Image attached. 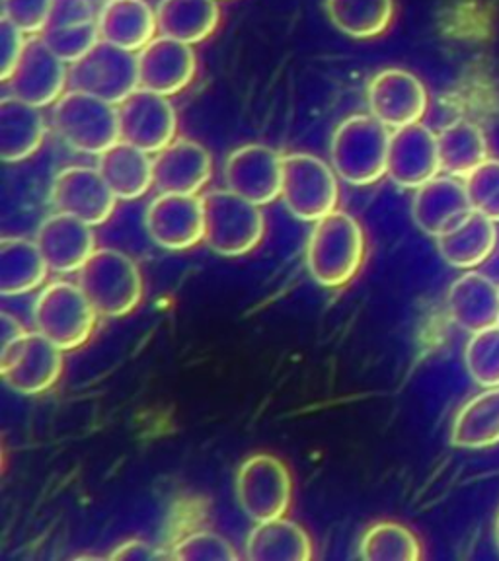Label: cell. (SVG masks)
Wrapping results in <instances>:
<instances>
[{"label": "cell", "instance_id": "6da1fadb", "mask_svg": "<svg viewBox=\"0 0 499 561\" xmlns=\"http://www.w3.org/2000/svg\"><path fill=\"white\" fill-rule=\"evenodd\" d=\"M367 254L365 230L345 210L316 220L307 242V270L325 289L345 287L363 267Z\"/></svg>", "mask_w": 499, "mask_h": 561}, {"label": "cell", "instance_id": "7a4b0ae2", "mask_svg": "<svg viewBox=\"0 0 499 561\" xmlns=\"http://www.w3.org/2000/svg\"><path fill=\"white\" fill-rule=\"evenodd\" d=\"M390 129L373 115H350L330 140V164L343 184L368 187L386 175Z\"/></svg>", "mask_w": 499, "mask_h": 561}, {"label": "cell", "instance_id": "3957f363", "mask_svg": "<svg viewBox=\"0 0 499 561\" xmlns=\"http://www.w3.org/2000/svg\"><path fill=\"white\" fill-rule=\"evenodd\" d=\"M205 237L203 244L220 257H240L254 252L265 234L262 207L230 190H211L203 195Z\"/></svg>", "mask_w": 499, "mask_h": 561}, {"label": "cell", "instance_id": "277c9868", "mask_svg": "<svg viewBox=\"0 0 499 561\" xmlns=\"http://www.w3.org/2000/svg\"><path fill=\"white\" fill-rule=\"evenodd\" d=\"M52 125L67 147L90 157L122 140L117 105L72 88L53 105Z\"/></svg>", "mask_w": 499, "mask_h": 561}, {"label": "cell", "instance_id": "5b68a950", "mask_svg": "<svg viewBox=\"0 0 499 561\" xmlns=\"http://www.w3.org/2000/svg\"><path fill=\"white\" fill-rule=\"evenodd\" d=\"M79 287L98 316L123 318L139 307L143 277L137 263L115 248H97L80 267Z\"/></svg>", "mask_w": 499, "mask_h": 561}, {"label": "cell", "instance_id": "8992f818", "mask_svg": "<svg viewBox=\"0 0 499 561\" xmlns=\"http://www.w3.org/2000/svg\"><path fill=\"white\" fill-rule=\"evenodd\" d=\"M338 180L332 164L322 158L310 152H291L283 157L281 202L303 222L325 219L340 202Z\"/></svg>", "mask_w": 499, "mask_h": 561}, {"label": "cell", "instance_id": "52a82bcc", "mask_svg": "<svg viewBox=\"0 0 499 561\" xmlns=\"http://www.w3.org/2000/svg\"><path fill=\"white\" fill-rule=\"evenodd\" d=\"M98 312L79 283L53 280L35 298V330L61 351H75L90 340Z\"/></svg>", "mask_w": 499, "mask_h": 561}, {"label": "cell", "instance_id": "ba28073f", "mask_svg": "<svg viewBox=\"0 0 499 561\" xmlns=\"http://www.w3.org/2000/svg\"><path fill=\"white\" fill-rule=\"evenodd\" d=\"M235 491L246 517L265 523L287 515L293 500V476L277 456L258 453L238 466Z\"/></svg>", "mask_w": 499, "mask_h": 561}, {"label": "cell", "instance_id": "9c48e42d", "mask_svg": "<svg viewBox=\"0 0 499 561\" xmlns=\"http://www.w3.org/2000/svg\"><path fill=\"white\" fill-rule=\"evenodd\" d=\"M63 353L37 330L26 332L2 345L0 377L16 394H44L63 375Z\"/></svg>", "mask_w": 499, "mask_h": 561}, {"label": "cell", "instance_id": "30bf717a", "mask_svg": "<svg viewBox=\"0 0 499 561\" xmlns=\"http://www.w3.org/2000/svg\"><path fill=\"white\" fill-rule=\"evenodd\" d=\"M69 88L120 105L139 88L137 53L98 42L79 61L69 65Z\"/></svg>", "mask_w": 499, "mask_h": 561}, {"label": "cell", "instance_id": "8fae6325", "mask_svg": "<svg viewBox=\"0 0 499 561\" xmlns=\"http://www.w3.org/2000/svg\"><path fill=\"white\" fill-rule=\"evenodd\" d=\"M4 84L10 96L42 110L53 107L69 90V65L53 53L42 35H30L16 69Z\"/></svg>", "mask_w": 499, "mask_h": 561}, {"label": "cell", "instance_id": "7c38bea8", "mask_svg": "<svg viewBox=\"0 0 499 561\" xmlns=\"http://www.w3.org/2000/svg\"><path fill=\"white\" fill-rule=\"evenodd\" d=\"M145 228L152 244L168 252H184L205 237L203 197L158 193L145 210Z\"/></svg>", "mask_w": 499, "mask_h": 561}, {"label": "cell", "instance_id": "4fadbf2b", "mask_svg": "<svg viewBox=\"0 0 499 561\" xmlns=\"http://www.w3.org/2000/svg\"><path fill=\"white\" fill-rule=\"evenodd\" d=\"M368 114L388 129H402L423 119L430 105L428 88L406 69H383L367 87Z\"/></svg>", "mask_w": 499, "mask_h": 561}, {"label": "cell", "instance_id": "5bb4252c", "mask_svg": "<svg viewBox=\"0 0 499 561\" xmlns=\"http://www.w3.org/2000/svg\"><path fill=\"white\" fill-rule=\"evenodd\" d=\"M122 140L149 154H157L178 135V114L170 98L160 96L145 88L117 105Z\"/></svg>", "mask_w": 499, "mask_h": 561}, {"label": "cell", "instance_id": "9a60e30c", "mask_svg": "<svg viewBox=\"0 0 499 561\" xmlns=\"http://www.w3.org/2000/svg\"><path fill=\"white\" fill-rule=\"evenodd\" d=\"M225 187L260 207L280 199L283 157L268 145L250 142L233 150L223 167Z\"/></svg>", "mask_w": 499, "mask_h": 561}, {"label": "cell", "instance_id": "2e32d148", "mask_svg": "<svg viewBox=\"0 0 499 561\" xmlns=\"http://www.w3.org/2000/svg\"><path fill=\"white\" fill-rule=\"evenodd\" d=\"M52 203L57 213L100 227L112 219L117 197L98 168L67 167L53 178Z\"/></svg>", "mask_w": 499, "mask_h": 561}, {"label": "cell", "instance_id": "e0dca14e", "mask_svg": "<svg viewBox=\"0 0 499 561\" xmlns=\"http://www.w3.org/2000/svg\"><path fill=\"white\" fill-rule=\"evenodd\" d=\"M441 172L438 135L423 123L406 125L390 135L386 178L402 190H418Z\"/></svg>", "mask_w": 499, "mask_h": 561}, {"label": "cell", "instance_id": "ac0fdd59", "mask_svg": "<svg viewBox=\"0 0 499 561\" xmlns=\"http://www.w3.org/2000/svg\"><path fill=\"white\" fill-rule=\"evenodd\" d=\"M139 88L172 98L192 84L197 75V55L193 45L157 35L137 53Z\"/></svg>", "mask_w": 499, "mask_h": 561}, {"label": "cell", "instance_id": "d6986e66", "mask_svg": "<svg viewBox=\"0 0 499 561\" xmlns=\"http://www.w3.org/2000/svg\"><path fill=\"white\" fill-rule=\"evenodd\" d=\"M152 175L160 193L197 195L213 178V157L202 142L175 137L152 154Z\"/></svg>", "mask_w": 499, "mask_h": 561}, {"label": "cell", "instance_id": "ffe728a7", "mask_svg": "<svg viewBox=\"0 0 499 561\" xmlns=\"http://www.w3.org/2000/svg\"><path fill=\"white\" fill-rule=\"evenodd\" d=\"M465 180L438 175L413 193L412 219L423 234L439 238L473 215Z\"/></svg>", "mask_w": 499, "mask_h": 561}, {"label": "cell", "instance_id": "44dd1931", "mask_svg": "<svg viewBox=\"0 0 499 561\" xmlns=\"http://www.w3.org/2000/svg\"><path fill=\"white\" fill-rule=\"evenodd\" d=\"M94 227L65 213H53L35 232V244L55 273H79L97 252Z\"/></svg>", "mask_w": 499, "mask_h": 561}, {"label": "cell", "instance_id": "7402d4cb", "mask_svg": "<svg viewBox=\"0 0 499 561\" xmlns=\"http://www.w3.org/2000/svg\"><path fill=\"white\" fill-rule=\"evenodd\" d=\"M447 310L451 320L470 335L499 325V287L484 273L468 270L449 287Z\"/></svg>", "mask_w": 499, "mask_h": 561}, {"label": "cell", "instance_id": "603a6c76", "mask_svg": "<svg viewBox=\"0 0 499 561\" xmlns=\"http://www.w3.org/2000/svg\"><path fill=\"white\" fill-rule=\"evenodd\" d=\"M102 42L139 53L157 37V10L147 0H110L98 12Z\"/></svg>", "mask_w": 499, "mask_h": 561}, {"label": "cell", "instance_id": "cb8c5ba5", "mask_svg": "<svg viewBox=\"0 0 499 561\" xmlns=\"http://www.w3.org/2000/svg\"><path fill=\"white\" fill-rule=\"evenodd\" d=\"M47 123L42 107L14 96L0 100V158L18 164L34 157L44 145Z\"/></svg>", "mask_w": 499, "mask_h": 561}, {"label": "cell", "instance_id": "d4e9b609", "mask_svg": "<svg viewBox=\"0 0 499 561\" xmlns=\"http://www.w3.org/2000/svg\"><path fill=\"white\" fill-rule=\"evenodd\" d=\"M98 170L114 192L117 202H137L155 187L152 158L149 152L133 147L125 140L98 157Z\"/></svg>", "mask_w": 499, "mask_h": 561}, {"label": "cell", "instance_id": "484cf974", "mask_svg": "<svg viewBox=\"0 0 499 561\" xmlns=\"http://www.w3.org/2000/svg\"><path fill=\"white\" fill-rule=\"evenodd\" d=\"M158 35L182 44L200 45L217 32L219 0H158Z\"/></svg>", "mask_w": 499, "mask_h": 561}, {"label": "cell", "instance_id": "4316f807", "mask_svg": "<svg viewBox=\"0 0 499 561\" xmlns=\"http://www.w3.org/2000/svg\"><path fill=\"white\" fill-rule=\"evenodd\" d=\"M439 255L455 270H474L483 265L498 245L496 222L474 210L468 219L435 238Z\"/></svg>", "mask_w": 499, "mask_h": 561}, {"label": "cell", "instance_id": "83f0119b", "mask_svg": "<svg viewBox=\"0 0 499 561\" xmlns=\"http://www.w3.org/2000/svg\"><path fill=\"white\" fill-rule=\"evenodd\" d=\"M245 548L250 561H308L315 553L307 530L285 517L256 523Z\"/></svg>", "mask_w": 499, "mask_h": 561}, {"label": "cell", "instance_id": "f1b7e54d", "mask_svg": "<svg viewBox=\"0 0 499 561\" xmlns=\"http://www.w3.org/2000/svg\"><path fill=\"white\" fill-rule=\"evenodd\" d=\"M49 265L35 240L4 237L0 240V295L20 297L39 289L47 280Z\"/></svg>", "mask_w": 499, "mask_h": 561}, {"label": "cell", "instance_id": "f546056e", "mask_svg": "<svg viewBox=\"0 0 499 561\" xmlns=\"http://www.w3.org/2000/svg\"><path fill=\"white\" fill-rule=\"evenodd\" d=\"M451 445L466 450L499 445V386L484 388L461 405L451 425Z\"/></svg>", "mask_w": 499, "mask_h": 561}, {"label": "cell", "instance_id": "4dcf8cb0", "mask_svg": "<svg viewBox=\"0 0 499 561\" xmlns=\"http://www.w3.org/2000/svg\"><path fill=\"white\" fill-rule=\"evenodd\" d=\"M441 172L466 180L490 158L483 127L466 119L451 123L438 135Z\"/></svg>", "mask_w": 499, "mask_h": 561}, {"label": "cell", "instance_id": "1f68e13d", "mask_svg": "<svg viewBox=\"0 0 499 561\" xmlns=\"http://www.w3.org/2000/svg\"><path fill=\"white\" fill-rule=\"evenodd\" d=\"M395 0H326L332 26L353 39H375L395 20Z\"/></svg>", "mask_w": 499, "mask_h": 561}, {"label": "cell", "instance_id": "d6a6232c", "mask_svg": "<svg viewBox=\"0 0 499 561\" xmlns=\"http://www.w3.org/2000/svg\"><path fill=\"white\" fill-rule=\"evenodd\" d=\"M360 556L365 561H420L423 550L420 538L408 526L381 520L361 536Z\"/></svg>", "mask_w": 499, "mask_h": 561}, {"label": "cell", "instance_id": "836d02e7", "mask_svg": "<svg viewBox=\"0 0 499 561\" xmlns=\"http://www.w3.org/2000/svg\"><path fill=\"white\" fill-rule=\"evenodd\" d=\"M465 367L476 385L499 386V325L470 335L465 347Z\"/></svg>", "mask_w": 499, "mask_h": 561}, {"label": "cell", "instance_id": "e575fe53", "mask_svg": "<svg viewBox=\"0 0 499 561\" xmlns=\"http://www.w3.org/2000/svg\"><path fill=\"white\" fill-rule=\"evenodd\" d=\"M42 37L67 65L79 61L102 39L98 20L77 26L45 27Z\"/></svg>", "mask_w": 499, "mask_h": 561}, {"label": "cell", "instance_id": "d590c367", "mask_svg": "<svg viewBox=\"0 0 499 561\" xmlns=\"http://www.w3.org/2000/svg\"><path fill=\"white\" fill-rule=\"evenodd\" d=\"M178 561H237L235 546L211 530H195L174 543L170 552Z\"/></svg>", "mask_w": 499, "mask_h": 561}, {"label": "cell", "instance_id": "8d00e7d4", "mask_svg": "<svg viewBox=\"0 0 499 561\" xmlns=\"http://www.w3.org/2000/svg\"><path fill=\"white\" fill-rule=\"evenodd\" d=\"M468 199L476 213L499 222V160L488 158L465 180Z\"/></svg>", "mask_w": 499, "mask_h": 561}, {"label": "cell", "instance_id": "74e56055", "mask_svg": "<svg viewBox=\"0 0 499 561\" xmlns=\"http://www.w3.org/2000/svg\"><path fill=\"white\" fill-rule=\"evenodd\" d=\"M53 0H2V16L26 35H42L52 14Z\"/></svg>", "mask_w": 499, "mask_h": 561}, {"label": "cell", "instance_id": "f35d334b", "mask_svg": "<svg viewBox=\"0 0 499 561\" xmlns=\"http://www.w3.org/2000/svg\"><path fill=\"white\" fill-rule=\"evenodd\" d=\"M24 32L10 22L9 18H0V80L7 82L16 69L18 61L26 47Z\"/></svg>", "mask_w": 499, "mask_h": 561}, {"label": "cell", "instance_id": "ab89813d", "mask_svg": "<svg viewBox=\"0 0 499 561\" xmlns=\"http://www.w3.org/2000/svg\"><path fill=\"white\" fill-rule=\"evenodd\" d=\"M94 20H98V12L92 0H53L45 27L77 26Z\"/></svg>", "mask_w": 499, "mask_h": 561}, {"label": "cell", "instance_id": "60d3db41", "mask_svg": "<svg viewBox=\"0 0 499 561\" xmlns=\"http://www.w3.org/2000/svg\"><path fill=\"white\" fill-rule=\"evenodd\" d=\"M107 558L115 561H157L168 560V558H172V556L165 552L162 548H157V546H152V543L135 538V540H127V542L120 543Z\"/></svg>", "mask_w": 499, "mask_h": 561}, {"label": "cell", "instance_id": "b9f144b4", "mask_svg": "<svg viewBox=\"0 0 499 561\" xmlns=\"http://www.w3.org/2000/svg\"><path fill=\"white\" fill-rule=\"evenodd\" d=\"M27 330L24 324L18 320L16 316L9 314V312H2L0 314V335H2V345L4 343L16 340L20 335H24Z\"/></svg>", "mask_w": 499, "mask_h": 561}, {"label": "cell", "instance_id": "7bdbcfd3", "mask_svg": "<svg viewBox=\"0 0 499 561\" xmlns=\"http://www.w3.org/2000/svg\"><path fill=\"white\" fill-rule=\"evenodd\" d=\"M494 540H496V546H498L499 550V513L496 520H494Z\"/></svg>", "mask_w": 499, "mask_h": 561}, {"label": "cell", "instance_id": "ee69618b", "mask_svg": "<svg viewBox=\"0 0 499 561\" xmlns=\"http://www.w3.org/2000/svg\"><path fill=\"white\" fill-rule=\"evenodd\" d=\"M104 2H110V0H104Z\"/></svg>", "mask_w": 499, "mask_h": 561}]
</instances>
